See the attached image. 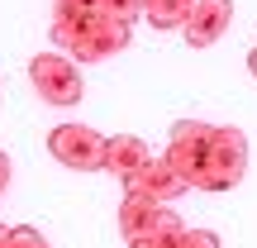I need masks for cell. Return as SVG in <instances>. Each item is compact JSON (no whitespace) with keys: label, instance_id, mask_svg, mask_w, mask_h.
<instances>
[{"label":"cell","instance_id":"9c48e42d","mask_svg":"<svg viewBox=\"0 0 257 248\" xmlns=\"http://www.w3.org/2000/svg\"><path fill=\"white\" fill-rule=\"evenodd\" d=\"M100 15V0H57L53 5V48L57 53H67L72 48V38L81 34V24H91V19Z\"/></svg>","mask_w":257,"mask_h":248},{"label":"cell","instance_id":"ba28073f","mask_svg":"<svg viewBox=\"0 0 257 248\" xmlns=\"http://www.w3.org/2000/svg\"><path fill=\"white\" fill-rule=\"evenodd\" d=\"M233 24V0H195L191 19H186V43L191 48H210L224 38V29Z\"/></svg>","mask_w":257,"mask_h":248},{"label":"cell","instance_id":"e0dca14e","mask_svg":"<svg viewBox=\"0 0 257 248\" xmlns=\"http://www.w3.org/2000/svg\"><path fill=\"white\" fill-rule=\"evenodd\" d=\"M0 248H10V224H0Z\"/></svg>","mask_w":257,"mask_h":248},{"label":"cell","instance_id":"6da1fadb","mask_svg":"<svg viewBox=\"0 0 257 248\" xmlns=\"http://www.w3.org/2000/svg\"><path fill=\"white\" fill-rule=\"evenodd\" d=\"M29 81H34L38 101L53 105V110H72V105H81V96H86L76 57L57 53V48H48V53H38L34 62H29Z\"/></svg>","mask_w":257,"mask_h":248},{"label":"cell","instance_id":"3957f363","mask_svg":"<svg viewBox=\"0 0 257 248\" xmlns=\"http://www.w3.org/2000/svg\"><path fill=\"white\" fill-rule=\"evenodd\" d=\"M119 234L128 243L138 239H181L186 234V220L172 210V205H157V201H143V196H124L119 201Z\"/></svg>","mask_w":257,"mask_h":248},{"label":"cell","instance_id":"ac0fdd59","mask_svg":"<svg viewBox=\"0 0 257 248\" xmlns=\"http://www.w3.org/2000/svg\"><path fill=\"white\" fill-rule=\"evenodd\" d=\"M248 72L257 76V48H252V53H248Z\"/></svg>","mask_w":257,"mask_h":248},{"label":"cell","instance_id":"5b68a950","mask_svg":"<svg viewBox=\"0 0 257 248\" xmlns=\"http://www.w3.org/2000/svg\"><path fill=\"white\" fill-rule=\"evenodd\" d=\"M210 138H214V124H205V120H181L172 129V143H167V162L176 167V172L191 182V191H195V182H200V172H205V157H210Z\"/></svg>","mask_w":257,"mask_h":248},{"label":"cell","instance_id":"30bf717a","mask_svg":"<svg viewBox=\"0 0 257 248\" xmlns=\"http://www.w3.org/2000/svg\"><path fill=\"white\" fill-rule=\"evenodd\" d=\"M148 162H153V153H148V143L138 134H114L110 143H105V172H114L119 182H128L134 172H143Z\"/></svg>","mask_w":257,"mask_h":248},{"label":"cell","instance_id":"4fadbf2b","mask_svg":"<svg viewBox=\"0 0 257 248\" xmlns=\"http://www.w3.org/2000/svg\"><path fill=\"white\" fill-rule=\"evenodd\" d=\"M10 248H48V239L34 224H10Z\"/></svg>","mask_w":257,"mask_h":248},{"label":"cell","instance_id":"277c9868","mask_svg":"<svg viewBox=\"0 0 257 248\" xmlns=\"http://www.w3.org/2000/svg\"><path fill=\"white\" fill-rule=\"evenodd\" d=\"M105 143L110 138L95 134L91 124H57L48 134V153L72 172H105Z\"/></svg>","mask_w":257,"mask_h":248},{"label":"cell","instance_id":"2e32d148","mask_svg":"<svg viewBox=\"0 0 257 248\" xmlns=\"http://www.w3.org/2000/svg\"><path fill=\"white\" fill-rule=\"evenodd\" d=\"M176 243V239H172ZM172 243H167V239H138V243H128V248H172Z\"/></svg>","mask_w":257,"mask_h":248},{"label":"cell","instance_id":"9a60e30c","mask_svg":"<svg viewBox=\"0 0 257 248\" xmlns=\"http://www.w3.org/2000/svg\"><path fill=\"white\" fill-rule=\"evenodd\" d=\"M5 186H10V153H0V196H5Z\"/></svg>","mask_w":257,"mask_h":248},{"label":"cell","instance_id":"7c38bea8","mask_svg":"<svg viewBox=\"0 0 257 248\" xmlns=\"http://www.w3.org/2000/svg\"><path fill=\"white\" fill-rule=\"evenodd\" d=\"M100 15L114 19V24H124V29H134L138 19H143V0H100Z\"/></svg>","mask_w":257,"mask_h":248},{"label":"cell","instance_id":"8992f818","mask_svg":"<svg viewBox=\"0 0 257 248\" xmlns=\"http://www.w3.org/2000/svg\"><path fill=\"white\" fill-rule=\"evenodd\" d=\"M128 38H134V29L114 24V19L95 15L91 24H81V34L72 38V48H67V57H76V62H105V57L124 53Z\"/></svg>","mask_w":257,"mask_h":248},{"label":"cell","instance_id":"5bb4252c","mask_svg":"<svg viewBox=\"0 0 257 248\" xmlns=\"http://www.w3.org/2000/svg\"><path fill=\"white\" fill-rule=\"evenodd\" d=\"M172 248H219V234L214 229H186Z\"/></svg>","mask_w":257,"mask_h":248},{"label":"cell","instance_id":"7a4b0ae2","mask_svg":"<svg viewBox=\"0 0 257 248\" xmlns=\"http://www.w3.org/2000/svg\"><path fill=\"white\" fill-rule=\"evenodd\" d=\"M248 172V138L243 129L233 124H219L210 138V157H205V172H200V191H233Z\"/></svg>","mask_w":257,"mask_h":248},{"label":"cell","instance_id":"8fae6325","mask_svg":"<svg viewBox=\"0 0 257 248\" xmlns=\"http://www.w3.org/2000/svg\"><path fill=\"white\" fill-rule=\"evenodd\" d=\"M195 0H143V19L153 29H186V19H191Z\"/></svg>","mask_w":257,"mask_h":248},{"label":"cell","instance_id":"52a82bcc","mask_svg":"<svg viewBox=\"0 0 257 248\" xmlns=\"http://www.w3.org/2000/svg\"><path fill=\"white\" fill-rule=\"evenodd\" d=\"M119 186H124V196H143V201H157V205H172L176 196L191 191V182H186V177L167 162V153L153 157L143 172H134V177H128V182H119Z\"/></svg>","mask_w":257,"mask_h":248}]
</instances>
